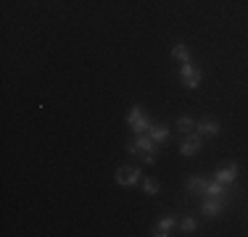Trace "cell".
Instances as JSON below:
<instances>
[{
  "label": "cell",
  "mask_w": 248,
  "mask_h": 237,
  "mask_svg": "<svg viewBox=\"0 0 248 237\" xmlns=\"http://www.w3.org/2000/svg\"><path fill=\"white\" fill-rule=\"evenodd\" d=\"M158 148H156V142H153V137L148 132H143V134H135V140L127 145V153L129 156H145V153H156Z\"/></svg>",
  "instance_id": "cell-2"
},
{
  "label": "cell",
  "mask_w": 248,
  "mask_h": 237,
  "mask_svg": "<svg viewBox=\"0 0 248 237\" xmlns=\"http://www.w3.org/2000/svg\"><path fill=\"white\" fill-rule=\"evenodd\" d=\"M227 200H230V193H227V195H206L203 203H201V213H203L206 219L222 216V211H224V206H227Z\"/></svg>",
  "instance_id": "cell-1"
},
{
  "label": "cell",
  "mask_w": 248,
  "mask_h": 237,
  "mask_svg": "<svg viewBox=\"0 0 248 237\" xmlns=\"http://www.w3.org/2000/svg\"><path fill=\"white\" fill-rule=\"evenodd\" d=\"M143 193L148 195V198H153V195H158V179H153V177H148V179H143Z\"/></svg>",
  "instance_id": "cell-14"
},
{
  "label": "cell",
  "mask_w": 248,
  "mask_h": 237,
  "mask_svg": "<svg viewBox=\"0 0 248 237\" xmlns=\"http://www.w3.org/2000/svg\"><path fill=\"white\" fill-rule=\"evenodd\" d=\"M174 227H177V219L174 216H167V219H161V222L153 227V235H156V237H167V235H172Z\"/></svg>",
  "instance_id": "cell-10"
},
{
  "label": "cell",
  "mask_w": 248,
  "mask_h": 237,
  "mask_svg": "<svg viewBox=\"0 0 248 237\" xmlns=\"http://www.w3.org/2000/svg\"><path fill=\"white\" fill-rule=\"evenodd\" d=\"M180 79H182V85H185L187 90H196V87L201 85V79H203V71L196 69L190 61H185L180 66Z\"/></svg>",
  "instance_id": "cell-4"
},
{
  "label": "cell",
  "mask_w": 248,
  "mask_h": 237,
  "mask_svg": "<svg viewBox=\"0 0 248 237\" xmlns=\"http://www.w3.org/2000/svg\"><path fill=\"white\" fill-rule=\"evenodd\" d=\"M201 142H203V137H201L198 132H187V134H182V142H180V156H185V158L198 156Z\"/></svg>",
  "instance_id": "cell-5"
},
{
  "label": "cell",
  "mask_w": 248,
  "mask_h": 237,
  "mask_svg": "<svg viewBox=\"0 0 248 237\" xmlns=\"http://www.w3.org/2000/svg\"><path fill=\"white\" fill-rule=\"evenodd\" d=\"M214 179L217 182H222V185H232L235 179H238V163H222L219 169L214 171Z\"/></svg>",
  "instance_id": "cell-7"
},
{
  "label": "cell",
  "mask_w": 248,
  "mask_h": 237,
  "mask_svg": "<svg viewBox=\"0 0 248 237\" xmlns=\"http://www.w3.org/2000/svg\"><path fill=\"white\" fill-rule=\"evenodd\" d=\"M206 195H227V185H222V182H209L206 185Z\"/></svg>",
  "instance_id": "cell-15"
},
{
  "label": "cell",
  "mask_w": 248,
  "mask_h": 237,
  "mask_svg": "<svg viewBox=\"0 0 248 237\" xmlns=\"http://www.w3.org/2000/svg\"><path fill=\"white\" fill-rule=\"evenodd\" d=\"M127 124L132 127L135 134H143V132H148V129H151L153 121L145 116V111L140 108V105H132V108H129V114H127Z\"/></svg>",
  "instance_id": "cell-3"
},
{
  "label": "cell",
  "mask_w": 248,
  "mask_h": 237,
  "mask_svg": "<svg viewBox=\"0 0 248 237\" xmlns=\"http://www.w3.org/2000/svg\"><path fill=\"white\" fill-rule=\"evenodd\" d=\"M180 229H182V232H196V229H198V222H196L193 216H185V219L180 222Z\"/></svg>",
  "instance_id": "cell-16"
},
{
  "label": "cell",
  "mask_w": 248,
  "mask_h": 237,
  "mask_svg": "<svg viewBox=\"0 0 248 237\" xmlns=\"http://www.w3.org/2000/svg\"><path fill=\"white\" fill-rule=\"evenodd\" d=\"M148 134L153 137V142L156 145H161V142H167L169 140V129H167V124H151V129H148Z\"/></svg>",
  "instance_id": "cell-11"
},
{
  "label": "cell",
  "mask_w": 248,
  "mask_h": 237,
  "mask_svg": "<svg viewBox=\"0 0 248 237\" xmlns=\"http://www.w3.org/2000/svg\"><path fill=\"white\" fill-rule=\"evenodd\" d=\"M196 124H198V121H193L190 116H180V118H177V124H174V127H177V132L187 134V132H193V129H196Z\"/></svg>",
  "instance_id": "cell-12"
},
{
  "label": "cell",
  "mask_w": 248,
  "mask_h": 237,
  "mask_svg": "<svg viewBox=\"0 0 248 237\" xmlns=\"http://www.w3.org/2000/svg\"><path fill=\"white\" fill-rule=\"evenodd\" d=\"M140 158H143V163H153V161H156V153H145V156H140Z\"/></svg>",
  "instance_id": "cell-17"
},
{
  "label": "cell",
  "mask_w": 248,
  "mask_h": 237,
  "mask_svg": "<svg viewBox=\"0 0 248 237\" xmlns=\"http://www.w3.org/2000/svg\"><path fill=\"white\" fill-rule=\"evenodd\" d=\"M114 179L122 187H135V185H140V169L138 166H122V169H116Z\"/></svg>",
  "instance_id": "cell-6"
},
{
  "label": "cell",
  "mask_w": 248,
  "mask_h": 237,
  "mask_svg": "<svg viewBox=\"0 0 248 237\" xmlns=\"http://www.w3.org/2000/svg\"><path fill=\"white\" fill-rule=\"evenodd\" d=\"M206 185H209V179H206V177H190V179H187V185H185V190L190 195H206Z\"/></svg>",
  "instance_id": "cell-9"
},
{
  "label": "cell",
  "mask_w": 248,
  "mask_h": 237,
  "mask_svg": "<svg viewBox=\"0 0 248 237\" xmlns=\"http://www.w3.org/2000/svg\"><path fill=\"white\" fill-rule=\"evenodd\" d=\"M172 58H177V61H182V63H185V61H190V47H187V45H174L172 47Z\"/></svg>",
  "instance_id": "cell-13"
},
{
  "label": "cell",
  "mask_w": 248,
  "mask_h": 237,
  "mask_svg": "<svg viewBox=\"0 0 248 237\" xmlns=\"http://www.w3.org/2000/svg\"><path fill=\"white\" fill-rule=\"evenodd\" d=\"M196 132L201 137H217V134H219V121H217V118H201L196 124Z\"/></svg>",
  "instance_id": "cell-8"
}]
</instances>
